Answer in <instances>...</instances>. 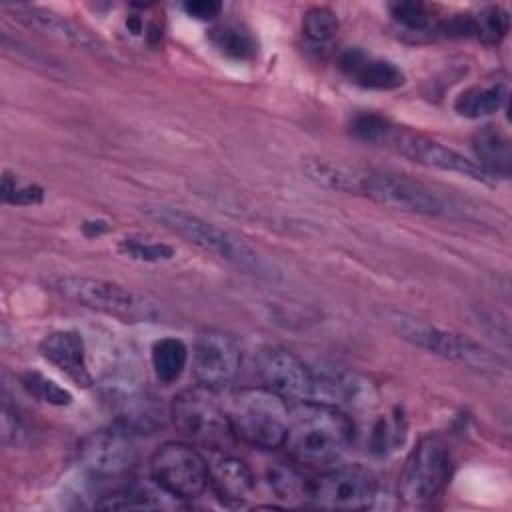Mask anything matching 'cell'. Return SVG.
<instances>
[{"label": "cell", "instance_id": "cell-18", "mask_svg": "<svg viewBox=\"0 0 512 512\" xmlns=\"http://www.w3.org/2000/svg\"><path fill=\"white\" fill-rule=\"evenodd\" d=\"M208 470L210 488L224 502H242L256 486L252 468L244 460L230 456L224 450H216L214 458L208 462Z\"/></svg>", "mask_w": 512, "mask_h": 512}, {"label": "cell", "instance_id": "cell-10", "mask_svg": "<svg viewBox=\"0 0 512 512\" xmlns=\"http://www.w3.org/2000/svg\"><path fill=\"white\" fill-rule=\"evenodd\" d=\"M378 482L362 466H338L306 482L304 502L330 510H364L376 500Z\"/></svg>", "mask_w": 512, "mask_h": 512}, {"label": "cell", "instance_id": "cell-34", "mask_svg": "<svg viewBox=\"0 0 512 512\" xmlns=\"http://www.w3.org/2000/svg\"><path fill=\"white\" fill-rule=\"evenodd\" d=\"M182 8L190 18L202 20V22L216 20L222 12V4L214 0H190V2H184Z\"/></svg>", "mask_w": 512, "mask_h": 512}, {"label": "cell", "instance_id": "cell-28", "mask_svg": "<svg viewBox=\"0 0 512 512\" xmlns=\"http://www.w3.org/2000/svg\"><path fill=\"white\" fill-rule=\"evenodd\" d=\"M406 438V420L400 410H394L388 416H382L370 434V450L376 456L392 454L396 448L404 444Z\"/></svg>", "mask_w": 512, "mask_h": 512}, {"label": "cell", "instance_id": "cell-15", "mask_svg": "<svg viewBox=\"0 0 512 512\" xmlns=\"http://www.w3.org/2000/svg\"><path fill=\"white\" fill-rule=\"evenodd\" d=\"M338 68L352 84L366 90H396L406 82L400 66L362 48L344 50L338 56Z\"/></svg>", "mask_w": 512, "mask_h": 512}, {"label": "cell", "instance_id": "cell-19", "mask_svg": "<svg viewBox=\"0 0 512 512\" xmlns=\"http://www.w3.org/2000/svg\"><path fill=\"white\" fill-rule=\"evenodd\" d=\"M372 398V386L348 372H334V370H324V372H312V396L310 400L314 402H324L332 406H360L368 404Z\"/></svg>", "mask_w": 512, "mask_h": 512}, {"label": "cell", "instance_id": "cell-30", "mask_svg": "<svg viewBox=\"0 0 512 512\" xmlns=\"http://www.w3.org/2000/svg\"><path fill=\"white\" fill-rule=\"evenodd\" d=\"M118 252L126 258L138 260V262H166L174 258V248L164 244V242H156L150 238H136V236H128L122 238L118 242Z\"/></svg>", "mask_w": 512, "mask_h": 512}, {"label": "cell", "instance_id": "cell-5", "mask_svg": "<svg viewBox=\"0 0 512 512\" xmlns=\"http://www.w3.org/2000/svg\"><path fill=\"white\" fill-rule=\"evenodd\" d=\"M228 412L232 432L248 446L274 450L282 448L290 408L288 402L264 386L240 390Z\"/></svg>", "mask_w": 512, "mask_h": 512}, {"label": "cell", "instance_id": "cell-26", "mask_svg": "<svg viewBox=\"0 0 512 512\" xmlns=\"http://www.w3.org/2000/svg\"><path fill=\"white\" fill-rule=\"evenodd\" d=\"M390 18L404 30L414 34H432L436 30L438 20L434 18V12L424 2L414 0H396L388 4Z\"/></svg>", "mask_w": 512, "mask_h": 512}, {"label": "cell", "instance_id": "cell-8", "mask_svg": "<svg viewBox=\"0 0 512 512\" xmlns=\"http://www.w3.org/2000/svg\"><path fill=\"white\" fill-rule=\"evenodd\" d=\"M214 394L202 386L182 390L170 404V418L182 436L216 452L226 450L236 436L228 412L216 402Z\"/></svg>", "mask_w": 512, "mask_h": 512}, {"label": "cell", "instance_id": "cell-11", "mask_svg": "<svg viewBox=\"0 0 512 512\" xmlns=\"http://www.w3.org/2000/svg\"><path fill=\"white\" fill-rule=\"evenodd\" d=\"M360 194L372 198L374 202L424 216H446L452 212V206L436 194L432 188L404 174L364 170Z\"/></svg>", "mask_w": 512, "mask_h": 512}, {"label": "cell", "instance_id": "cell-23", "mask_svg": "<svg viewBox=\"0 0 512 512\" xmlns=\"http://www.w3.org/2000/svg\"><path fill=\"white\" fill-rule=\"evenodd\" d=\"M338 26V18L330 8L314 6L306 10L302 18V36L306 50H310L318 58H326L332 52Z\"/></svg>", "mask_w": 512, "mask_h": 512}, {"label": "cell", "instance_id": "cell-6", "mask_svg": "<svg viewBox=\"0 0 512 512\" xmlns=\"http://www.w3.org/2000/svg\"><path fill=\"white\" fill-rule=\"evenodd\" d=\"M452 474V452L438 434L422 436L406 456L398 476V498L406 506L432 502L448 484Z\"/></svg>", "mask_w": 512, "mask_h": 512}, {"label": "cell", "instance_id": "cell-33", "mask_svg": "<svg viewBox=\"0 0 512 512\" xmlns=\"http://www.w3.org/2000/svg\"><path fill=\"white\" fill-rule=\"evenodd\" d=\"M26 436V428L22 418L18 416L16 410H12L8 406V400L4 398V406H2V440L4 444H20Z\"/></svg>", "mask_w": 512, "mask_h": 512}, {"label": "cell", "instance_id": "cell-12", "mask_svg": "<svg viewBox=\"0 0 512 512\" xmlns=\"http://www.w3.org/2000/svg\"><path fill=\"white\" fill-rule=\"evenodd\" d=\"M238 342L220 330H204L192 346V376L196 386L212 392L228 388L240 370Z\"/></svg>", "mask_w": 512, "mask_h": 512}, {"label": "cell", "instance_id": "cell-4", "mask_svg": "<svg viewBox=\"0 0 512 512\" xmlns=\"http://www.w3.org/2000/svg\"><path fill=\"white\" fill-rule=\"evenodd\" d=\"M48 286L54 294L76 306L114 316L122 322H156L162 316L154 298L112 280L84 274H58L48 280Z\"/></svg>", "mask_w": 512, "mask_h": 512}, {"label": "cell", "instance_id": "cell-32", "mask_svg": "<svg viewBox=\"0 0 512 512\" xmlns=\"http://www.w3.org/2000/svg\"><path fill=\"white\" fill-rule=\"evenodd\" d=\"M268 476H270V486L274 488V492L280 498L304 500L308 478H302L294 468H290V466H274Z\"/></svg>", "mask_w": 512, "mask_h": 512}, {"label": "cell", "instance_id": "cell-17", "mask_svg": "<svg viewBox=\"0 0 512 512\" xmlns=\"http://www.w3.org/2000/svg\"><path fill=\"white\" fill-rule=\"evenodd\" d=\"M6 10L14 12V16L22 24H26L50 38H56L60 42H66V44H72V46L84 48V50H100L102 48V42L94 34H90L80 24H76L74 20H70L54 10L40 8V6H28V4L6 6Z\"/></svg>", "mask_w": 512, "mask_h": 512}, {"label": "cell", "instance_id": "cell-14", "mask_svg": "<svg viewBox=\"0 0 512 512\" xmlns=\"http://www.w3.org/2000/svg\"><path fill=\"white\" fill-rule=\"evenodd\" d=\"M82 466L94 476H118L136 462V446L132 432L120 424L94 430L78 448Z\"/></svg>", "mask_w": 512, "mask_h": 512}, {"label": "cell", "instance_id": "cell-35", "mask_svg": "<svg viewBox=\"0 0 512 512\" xmlns=\"http://www.w3.org/2000/svg\"><path fill=\"white\" fill-rule=\"evenodd\" d=\"M82 230H84V234L86 236H100V234H104L106 230H108V224L104 222V220H92V222H84L82 224Z\"/></svg>", "mask_w": 512, "mask_h": 512}, {"label": "cell", "instance_id": "cell-22", "mask_svg": "<svg viewBox=\"0 0 512 512\" xmlns=\"http://www.w3.org/2000/svg\"><path fill=\"white\" fill-rule=\"evenodd\" d=\"M302 170L308 180L314 184L346 194H360L364 170L356 166H348L342 162L326 160V158H306L302 162Z\"/></svg>", "mask_w": 512, "mask_h": 512}, {"label": "cell", "instance_id": "cell-7", "mask_svg": "<svg viewBox=\"0 0 512 512\" xmlns=\"http://www.w3.org/2000/svg\"><path fill=\"white\" fill-rule=\"evenodd\" d=\"M388 322L402 340L434 356H440L444 360H452L476 370H498L500 358L494 356L480 342L460 332L434 326L430 322L418 320L414 316H406L402 312L388 314Z\"/></svg>", "mask_w": 512, "mask_h": 512}, {"label": "cell", "instance_id": "cell-20", "mask_svg": "<svg viewBox=\"0 0 512 512\" xmlns=\"http://www.w3.org/2000/svg\"><path fill=\"white\" fill-rule=\"evenodd\" d=\"M472 150L476 164L492 178H508L512 170V142L508 134L494 126L486 124L478 128L472 136Z\"/></svg>", "mask_w": 512, "mask_h": 512}, {"label": "cell", "instance_id": "cell-25", "mask_svg": "<svg viewBox=\"0 0 512 512\" xmlns=\"http://www.w3.org/2000/svg\"><path fill=\"white\" fill-rule=\"evenodd\" d=\"M210 42L222 56L240 60V62L254 58L258 50V44L252 32L238 22H226L212 28Z\"/></svg>", "mask_w": 512, "mask_h": 512}, {"label": "cell", "instance_id": "cell-24", "mask_svg": "<svg viewBox=\"0 0 512 512\" xmlns=\"http://www.w3.org/2000/svg\"><path fill=\"white\" fill-rule=\"evenodd\" d=\"M188 360H190L188 346L176 336L158 338L150 348L152 370L156 380L162 384L176 382L182 376Z\"/></svg>", "mask_w": 512, "mask_h": 512}, {"label": "cell", "instance_id": "cell-9", "mask_svg": "<svg viewBox=\"0 0 512 512\" xmlns=\"http://www.w3.org/2000/svg\"><path fill=\"white\" fill-rule=\"evenodd\" d=\"M150 478L156 488L180 500H194L210 488L208 460L186 442H166L150 458Z\"/></svg>", "mask_w": 512, "mask_h": 512}, {"label": "cell", "instance_id": "cell-13", "mask_svg": "<svg viewBox=\"0 0 512 512\" xmlns=\"http://www.w3.org/2000/svg\"><path fill=\"white\" fill-rule=\"evenodd\" d=\"M262 386L286 402H306L312 396V370L290 350L264 346L256 356Z\"/></svg>", "mask_w": 512, "mask_h": 512}, {"label": "cell", "instance_id": "cell-16", "mask_svg": "<svg viewBox=\"0 0 512 512\" xmlns=\"http://www.w3.org/2000/svg\"><path fill=\"white\" fill-rule=\"evenodd\" d=\"M40 354L62 374H66L76 386L90 388L94 378L86 362V344L76 330H54L40 342Z\"/></svg>", "mask_w": 512, "mask_h": 512}, {"label": "cell", "instance_id": "cell-29", "mask_svg": "<svg viewBox=\"0 0 512 512\" xmlns=\"http://www.w3.org/2000/svg\"><path fill=\"white\" fill-rule=\"evenodd\" d=\"M20 384L30 396H34L40 402H46L52 406H68L72 402V394L66 388H62L60 384H56L54 380L46 378L36 370L22 372Z\"/></svg>", "mask_w": 512, "mask_h": 512}, {"label": "cell", "instance_id": "cell-3", "mask_svg": "<svg viewBox=\"0 0 512 512\" xmlns=\"http://www.w3.org/2000/svg\"><path fill=\"white\" fill-rule=\"evenodd\" d=\"M142 212L188 244L236 266L238 270L266 280L278 278L276 266L248 242L196 214L166 204H146L142 206Z\"/></svg>", "mask_w": 512, "mask_h": 512}, {"label": "cell", "instance_id": "cell-21", "mask_svg": "<svg viewBox=\"0 0 512 512\" xmlns=\"http://www.w3.org/2000/svg\"><path fill=\"white\" fill-rule=\"evenodd\" d=\"M508 94H510V88H508L506 80H502V78L488 80V82L470 86L464 92H460L454 100V110L460 116L470 118V120L486 118L504 108Z\"/></svg>", "mask_w": 512, "mask_h": 512}, {"label": "cell", "instance_id": "cell-1", "mask_svg": "<svg viewBox=\"0 0 512 512\" xmlns=\"http://www.w3.org/2000/svg\"><path fill=\"white\" fill-rule=\"evenodd\" d=\"M354 438V424L338 406L298 402L290 408L282 442L288 458L306 468H326L338 462Z\"/></svg>", "mask_w": 512, "mask_h": 512}, {"label": "cell", "instance_id": "cell-31", "mask_svg": "<svg viewBox=\"0 0 512 512\" xmlns=\"http://www.w3.org/2000/svg\"><path fill=\"white\" fill-rule=\"evenodd\" d=\"M0 196L4 204L12 206H36L44 200V190L38 184H22L14 174H2Z\"/></svg>", "mask_w": 512, "mask_h": 512}, {"label": "cell", "instance_id": "cell-2", "mask_svg": "<svg viewBox=\"0 0 512 512\" xmlns=\"http://www.w3.org/2000/svg\"><path fill=\"white\" fill-rule=\"evenodd\" d=\"M350 132L354 138L374 144V146H384L388 150H394L396 154L442 172H452L464 178H470L474 182L482 184H494L492 180L474 160L466 158L458 150L408 128H402L388 118L374 114V112H360L352 118L350 122Z\"/></svg>", "mask_w": 512, "mask_h": 512}, {"label": "cell", "instance_id": "cell-27", "mask_svg": "<svg viewBox=\"0 0 512 512\" xmlns=\"http://www.w3.org/2000/svg\"><path fill=\"white\" fill-rule=\"evenodd\" d=\"M470 24L472 38L486 46H498L510 30V16L502 6H484L470 14Z\"/></svg>", "mask_w": 512, "mask_h": 512}]
</instances>
